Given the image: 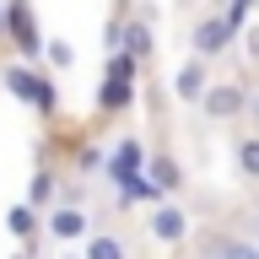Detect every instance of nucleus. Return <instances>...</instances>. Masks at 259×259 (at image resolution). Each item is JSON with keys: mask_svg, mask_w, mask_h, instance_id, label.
<instances>
[{"mask_svg": "<svg viewBox=\"0 0 259 259\" xmlns=\"http://www.w3.org/2000/svg\"><path fill=\"white\" fill-rule=\"evenodd\" d=\"M6 87H11L22 103H32V108H54V87H49L44 76H32V70H6Z\"/></svg>", "mask_w": 259, "mask_h": 259, "instance_id": "obj_5", "label": "nucleus"}, {"mask_svg": "<svg viewBox=\"0 0 259 259\" xmlns=\"http://www.w3.org/2000/svg\"><path fill=\"white\" fill-rule=\"evenodd\" d=\"M238 167H243L248 178H259V135H254V141H243V146H238Z\"/></svg>", "mask_w": 259, "mask_h": 259, "instance_id": "obj_15", "label": "nucleus"}, {"mask_svg": "<svg viewBox=\"0 0 259 259\" xmlns=\"http://www.w3.org/2000/svg\"><path fill=\"white\" fill-rule=\"evenodd\" d=\"M248 6H254V0H232V22H238V16L248 11Z\"/></svg>", "mask_w": 259, "mask_h": 259, "instance_id": "obj_18", "label": "nucleus"}, {"mask_svg": "<svg viewBox=\"0 0 259 259\" xmlns=\"http://www.w3.org/2000/svg\"><path fill=\"white\" fill-rule=\"evenodd\" d=\"M130 81H135V54H113L108 60V81H103V92H97V108H124L130 103Z\"/></svg>", "mask_w": 259, "mask_h": 259, "instance_id": "obj_1", "label": "nucleus"}, {"mask_svg": "<svg viewBox=\"0 0 259 259\" xmlns=\"http://www.w3.org/2000/svg\"><path fill=\"white\" fill-rule=\"evenodd\" d=\"M49 232L54 238H87L92 232V222H87V210H76V205H60V210H49Z\"/></svg>", "mask_w": 259, "mask_h": 259, "instance_id": "obj_8", "label": "nucleus"}, {"mask_svg": "<svg viewBox=\"0 0 259 259\" xmlns=\"http://www.w3.org/2000/svg\"><path fill=\"white\" fill-rule=\"evenodd\" d=\"M151 232H157L162 243H178L184 232H189V216L178 205H162V210H151Z\"/></svg>", "mask_w": 259, "mask_h": 259, "instance_id": "obj_9", "label": "nucleus"}, {"mask_svg": "<svg viewBox=\"0 0 259 259\" xmlns=\"http://www.w3.org/2000/svg\"><path fill=\"white\" fill-rule=\"evenodd\" d=\"M210 81H205V60L194 54V60H184L173 70V92H178V103H200V92H205Z\"/></svg>", "mask_w": 259, "mask_h": 259, "instance_id": "obj_6", "label": "nucleus"}, {"mask_svg": "<svg viewBox=\"0 0 259 259\" xmlns=\"http://www.w3.org/2000/svg\"><path fill=\"white\" fill-rule=\"evenodd\" d=\"M6 222H11V232H16V238H27L32 227H38V210H32V205H16L11 216H6Z\"/></svg>", "mask_w": 259, "mask_h": 259, "instance_id": "obj_14", "label": "nucleus"}, {"mask_svg": "<svg viewBox=\"0 0 259 259\" xmlns=\"http://www.w3.org/2000/svg\"><path fill=\"white\" fill-rule=\"evenodd\" d=\"M6 32L16 38V49L22 54H38V32H32V16H27V6H16V0H6Z\"/></svg>", "mask_w": 259, "mask_h": 259, "instance_id": "obj_7", "label": "nucleus"}, {"mask_svg": "<svg viewBox=\"0 0 259 259\" xmlns=\"http://www.w3.org/2000/svg\"><path fill=\"white\" fill-rule=\"evenodd\" d=\"M189 44H194V54H200V60H216V54L232 44V16H205V22L194 27Z\"/></svg>", "mask_w": 259, "mask_h": 259, "instance_id": "obj_3", "label": "nucleus"}, {"mask_svg": "<svg viewBox=\"0 0 259 259\" xmlns=\"http://www.w3.org/2000/svg\"><path fill=\"white\" fill-rule=\"evenodd\" d=\"M254 227H259V216H254Z\"/></svg>", "mask_w": 259, "mask_h": 259, "instance_id": "obj_23", "label": "nucleus"}, {"mask_svg": "<svg viewBox=\"0 0 259 259\" xmlns=\"http://www.w3.org/2000/svg\"><path fill=\"white\" fill-rule=\"evenodd\" d=\"M87 259H130L113 232H87Z\"/></svg>", "mask_w": 259, "mask_h": 259, "instance_id": "obj_11", "label": "nucleus"}, {"mask_svg": "<svg viewBox=\"0 0 259 259\" xmlns=\"http://www.w3.org/2000/svg\"><path fill=\"white\" fill-rule=\"evenodd\" d=\"M200 108H205L210 119H232V113L248 108V92L232 87V81H222V87H205V92H200Z\"/></svg>", "mask_w": 259, "mask_h": 259, "instance_id": "obj_4", "label": "nucleus"}, {"mask_svg": "<svg viewBox=\"0 0 259 259\" xmlns=\"http://www.w3.org/2000/svg\"><path fill=\"white\" fill-rule=\"evenodd\" d=\"M248 54H254V60H259V27L248 32Z\"/></svg>", "mask_w": 259, "mask_h": 259, "instance_id": "obj_19", "label": "nucleus"}, {"mask_svg": "<svg viewBox=\"0 0 259 259\" xmlns=\"http://www.w3.org/2000/svg\"><path fill=\"white\" fill-rule=\"evenodd\" d=\"M0 38H6V0H0Z\"/></svg>", "mask_w": 259, "mask_h": 259, "instance_id": "obj_20", "label": "nucleus"}, {"mask_svg": "<svg viewBox=\"0 0 259 259\" xmlns=\"http://www.w3.org/2000/svg\"><path fill=\"white\" fill-rule=\"evenodd\" d=\"M27 194H32V205H44V200H54V173H38Z\"/></svg>", "mask_w": 259, "mask_h": 259, "instance_id": "obj_16", "label": "nucleus"}, {"mask_svg": "<svg viewBox=\"0 0 259 259\" xmlns=\"http://www.w3.org/2000/svg\"><path fill=\"white\" fill-rule=\"evenodd\" d=\"M119 49H124V54H135V65H141L146 54H151V32H146L141 22H130V27H119Z\"/></svg>", "mask_w": 259, "mask_h": 259, "instance_id": "obj_10", "label": "nucleus"}, {"mask_svg": "<svg viewBox=\"0 0 259 259\" xmlns=\"http://www.w3.org/2000/svg\"><path fill=\"white\" fill-rule=\"evenodd\" d=\"M65 259H76V254H65Z\"/></svg>", "mask_w": 259, "mask_h": 259, "instance_id": "obj_22", "label": "nucleus"}, {"mask_svg": "<svg viewBox=\"0 0 259 259\" xmlns=\"http://www.w3.org/2000/svg\"><path fill=\"white\" fill-rule=\"evenodd\" d=\"M151 184H157V189H178V184H184V173H178V162L157 157V162H151Z\"/></svg>", "mask_w": 259, "mask_h": 259, "instance_id": "obj_12", "label": "nucleus"}, {"mask_svg": "<svg viewBox=\"0 0 259 259\" xmlns=\"http://www.w3.org/2000/svg\"><path fill=\"white\" fill-rule=\"evenodd\" d=\"M210 259H259V248H254V243H243V238H222Z\"/></svg>", "mask_w": 259, "mask_h": 259, "instance_id": "obj_13", "label": "nucleus"}, {"mask_svg": "<svg viewBox=\"0 0 259 259\" xmlns=\"http://www.w3.org/2000/svg\"><path fill=\"white\" fill-rule=\"evenodd\" d=\"M141 173H146V151H141V141H135V135H124V141L113 146V157H108V178L124 189L130 178H141Z\"/></svg>", "mask_w": 259, "mask_h": 259, "instance_id": "obj_2", "label": "nucleus"}, {"mask_svg": "<svg viewBox=\"0 0 259 259\" xmlns=\"http://www.w3.org/2000/svg\"><path fill=\"white\" fill-rule=\"evenodd\" d=\"M248 108H254V119H259V92H254V97H248Z\"/></svg>", "mask_w": 259, "mask_h": 259, "instance_id": "obj_21", "label": "nucleus"}, {"mask_svg": "<svg viewBox=\"0 0 259 259\" xmlns=\"http://www.w3.org/2000/svg\"><path fill=\"white\" fill-rule=\"evenodd\" d=\"M49 60H54V65H60V70H65V65L76 60V54H70V49H65V44H60V38H54V44H49Z\"/></svg>", "mask_w": 259, "mask_h": 259, "instance_id": "obj_17", "label": "nucleus"}]
</instances>
